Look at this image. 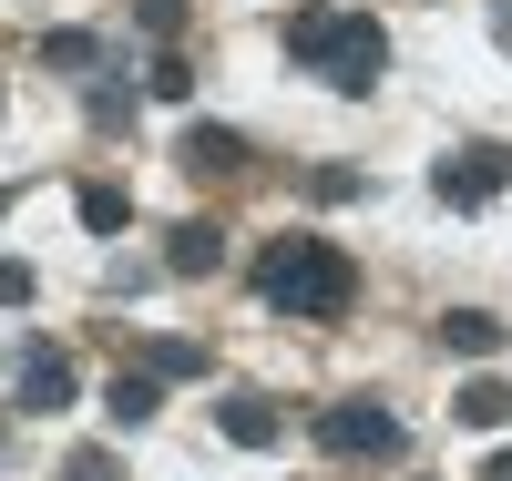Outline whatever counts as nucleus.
I'll return each instance as SVG.
<instances>
[{"label": "nucleus", "mask_w": 512, "mask_h": 481, "mask_svg": "<svg viewBox=\"0 0 512 481\" xmlns=\"http://www.w3.org/2000/svg\"><path fill=\"white\" fill-rule=\"evenodd\" d=\"M82 226H93V236H123V226H134V195H123V185H82Z\"/></svg>", "instance_id": "12"}, {"label": "nucleus", "mask_w": 512, "mask_h": 481, "mask_svg": "<svg viewBox=\"0 0 512 481\" xmlns=\"http://www.w3.org/2000/svg\"><path fill=\"white\" fill-rule=\"evenodd\" d=\"M164 267H175V277H216V267H226V236H216V226L195 215V226H175V246H164Z\"/></svg>", "instance_id": "7"}, {"label": "nucleus", "mask_w": 512, "mask_h": 481, "mask_svg": "<svg viewBox=\"0 0 512 481\" xmlns=\"http://www.w3.org/2000/svg\"><path fill=\"white\" fill-rule=\"evenodd\" d=\"M154 400H164V379H154V369H123V379L103 389V410H113L123 430H144V420H154Z\"/></svg>", "instance_id": "8"}, {"label": "nucleus", "mask_w": 512, "mask_h": 481, "mask_svg": "<svg viewBox=\"0 0 512 481\" xmlns=\"http://www.w3.org/2000/svg\"><path fill=\"white\" fill-rule=\"evenodd\" d=\"M318 451H338V461H390L400 451V410L338 400V410H318Z\"/></svg>", "instance_id": "3"}, {"label": "nucleus", "mask_w": 512, "mask_h": 481, "mask_svg": "<svg viewBox=\"0 0 512 481\" xmlns=\"http://www.w3.org/2000/svg\"><path fill=\"white\" fill-rule=\"evenodd\" d=\"M441 348H461V359H492V348H502V318H492V308H451V318H441Z\"/></svg>", "instance_id": "10"}, {"label": "nucleus", "mask_w": 512, "mask_h": 481, "mask_svg": "<svg viewBox=\"0 0 512 481\" xmlns=\"http://www.w3.org/2000/svg\"><path fill=\"white\" fill-rule=\"evenodd\" d=\"M308 195H318V205H349V195H359V174H349V164H318V174H308Z\"/></svg>", "instance_id": "16"}, {"label": "nucleus", "mask_w": 512, "mask_h": 481, "mask_svg": "<svg viewBox=\"0 0 512 481\" xmlns=\"http://www.w3.org/2000/svg\"><path fill=\"white\" fill-rule=\"evenodd\" d=\"M256 297H267L277 318H349L359 267H349V246H328V236H277L256 256Z\"/></svg>", "instance_id": "1"}, {"label": "nucleus", "mask_w": 512, "mask_h": 481, "mask_svg": "<svg viewBox=\"0 0 512 481\" xmlns=\"http://www.w3.org/2000/svg\"><path fill=\"white\" fill-rule=\"evenodd\" d=\"M21 297H31V267H21V256H0V308H21Z\"/></svg>", "instance_id": "19"}, {"label": "nucleus", "mask_w": 512, "mask_h": 481, "mask_svg": "<svg viewBox=\"0 0 512 481\" xmlns=\"http://www.w3.org/2000/svg\"><path fill=\"white\" fill-rule=\"evenodd\" d=\"M144 31H154V41H175V31H185V0H144Z\"/></svg>", "instance_id": "17"}, {"label": "nucleus", "mask_w": 512, "mask_h": 481, "mask_svg": "<svg viewBox=\"0 0 512 481\" xmlns=\"http://www.w3.org/2000/svg\"><path fill=\"white\" fill-rule=\"evenodd\" d=\"M0 205H11V195H0Z\"/></svg>", "instance_id": "22"}, {"label": "nucleus", "mask_w": 512, "mask_h": 481, "mask_svg": "<svg viewBox=\"0 0 512 481\" xmlns=\"http://www.w3.org/2000/svg\"><path fill=\"white\" fill-rule=\"evenodd\" d=\"M482 481H512V451H492V471H482Z\"/></svg>", "instance_id": "21"}, {"label": "nucleus", "mask_w": 512, "mask_h": 481, "mask_svg": "<svg viewBox=\"0 0 512 481\" xmlns=\"http://www.w3.org/2000/svg\"><path fill=\"white\" fill-rule=\"evenodd\" d=\"M185 174H246V134H226V123H185Z\"/></svg>", "instance_id": "5"}, {"label": "nucleus", "mask_w": 512, "mask_h": 481, "mask_svg": "<svg viewBox=\"0 0 512 481\" xmlns=\"http://www.w3.org/2000/svg\"><path fill=\"white\" fill-rule=\"evenodd\" d=\"M451 420H461V430H502V420H512V389H502V379H472V389L451 400Z\"/></svg>", "instance_id": "11"}, {"label": "nucleus", "mask_w": 512, "mask_h": 481, "mask_svg": "<svg viewBox=\"0 0 512 481\" xmlns=\"http://www.w3.org/2000/svg\"><path fill=\"white\" fill-rule=\"evenodd\" d=\"M492 41H502V52H512V0H502V11H492Z\"/></svg>", "instance_id": "20"}, {"label": "nucleus", "mask_w": 512, "mask_h": 481, "mask_svg": "<svg viewBox=\"0 0 512 481\" xmlns=\"http://www.w3.org/2000/svg\"><path fill=\"white\" fill-rule=\"evenodd\" d=\"M144 93H154V103H185V93H195V72H185V62H175V52H164V62H154V72H144Z\"/></svg>", "instance_id": "15"}, {"label": "nucleus", "mask_w": 512, "mask_h": 481, "mask_svg": "<svg viewBox=\"0 0 512 481\" xmlns=\"http://www.w3.org/2000/svg\"><path fill=\"white\" fill-rule=\"evenodd\" d=\"M62 481H113V451H72V461H62Z\"/></svg>", "instance_id": "18"}, {"label": "nucleus", "mask_w": 512, "mask_h": 481, "mask_svg": "<svg viewBox=\"0 0 512 481\" xmlns=\"http://www.w3.org/2000/svg\"><path fill=\"white\" fill-rule=\"evenodd\" d=\"M287 62H308L328 93H379V72H390V31L369 11H297L287 21Z\"/></svg>", "instance_id": "2"}, {"label": "nucleus", "mask_w": 512, "mask_h": 481, "mask_svg": "<svg viewBox=\"0 0 512 481\" xmlns=\"http://www.w3.org/2000/svg\"><path fill=\"white\" fill-rule=\"evenodd\" d=\"M72 400V359H62V348H31V359H21V410H62Z\"/></svg>", "instance_id": "6"}, {"label": "nucleus", "mask_w": 512, "mask_h": 481, "mask_svg": "<svg viewBox=\"0 0 512 481\" xmlns=\"http://www.w3.org/2000/svg\"><path fill=\"white\" fill-rule=\"evenodd\" d=\"M41 62L52 72H93L103 52H93V31H41Z\"/></svg>", "instance_id": "13"}, {"label": "nucleus", "mask_w": 512, "mask_h": 481, "mask_svg": "<svg viewBox=\"0 0 512 481\" xmlns=\"http://www.w3.org/2000/svg\"><path fill=\"white\" fill-rule=\"evenodd\" d=\"M144 369H154V379H195V369H205V348H195V338H154V348H144Z\"/></svg>", "instance_id": "14"}, {"label": "nucleus", "mask_w": 512, "mask_h": 481, "mask_svg": "<svg viewBox=\"0 0 512 481\" xmlns=\"http://www.w3.org/2000/svg\"><path fill=\"white\" fill-rule=\"evenodd\" d=\"M512 185V144H461L441 154V205H492Z\"/></svg>", "instance_id": "4"}, {"label": "nucleus", "mask_w": 512, "mask_h": 481, "mask_svg": "<svg viewBox=\"0 0 512 481\" xmlns=\"http://www.w3.org/2000/svg\"><path fill=\"white\" fill-rule=\"evenodd\" d=\"M216 420H226V441H236V451H277V410H267V400H246V389H236Z\"/></svg>", "instance_id": "9"}]
</instances>
